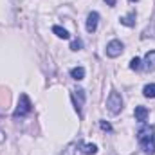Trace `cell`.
Here are the masks:
<instances>
[{
	"mask_svg": "<svg viewBox=\"0 0 155 155\" xmlns=\"http://www.w3.org/2000/svg\"><path fill=\"white\" fill-rule=\"evenodd\" d=\"M31 110H33V105H31L27 94H22L20 99H18V107H16V110H15L13 116L15 117H24V116H27V114H31Z\"/></svg>",
	"mask_w": 155,
	"mask_h": 155,
	"instance_id": "3957f363",
	"label": "cell"
},
{
	"mask_svg": "<svg viewBox=\"0 0 155 155\" xmlns=\"http://www.w3.org/2000/svg\"><path fill=\"white\" fill-rule=\"evenodd\" d=\"M52 33H54L58 38H63V40H69V38H71L69 31H67V29H63V27H60V25H54V27H52Z\"/></svg>",
	"mask_w": 155,
	"mask_h": 155,
	"instance_id": "30bf717a",
	"label": "cell"
},
{
	"mask_svg": "<svg viewBox=\"0 0 155 155\" xmlns=\"http://www.w3.org/2000/svg\"><path fill=\"white\" fill-rule=\"evenodd\" d=\"M99 126H101L105 132H112V124H110V123H107V121H99Z\"/></svg>",
	"mask_w": 155,
	"mask_h": 155,
	"instance_id": "2e32d148",
	"label": "cell"
},
{
	"mask_svg": "<svg viewBox=\"0 0 155 155\" xmlns=\"http://www.w3.org/2000/svg\"><path fill=\"white\" fill-rule=\"evenodd\" d=\"M81 47H83V41H81L79 38H78V40H74V41L71 43V49H72V51H79Z\"/></svg>",
	"mask_w": 155,
	"mask_h": 155,
	"instance_id": "9a60e30c",
	"label": "cell"
},
{
	"mask_svg": "<svg viewBox=\"0 0 155 155\" xmlns=\"http://www.w3.org/2000/svg\"><path fill=\"white\" fill-rule=\"evenodd\" d=\"M143 94H144L146 97H155V83L146 85V87L143 88Z\"/></svg>",
	"mask_w": 155,
	"mask_h": 155,
	"instance_id": "4fadbf2b",
	"label": "cell"
},
{
	"mask_svg": "<svg viewBox=\"0 0 155 155\" xmlns=\"http://www.w3.org/2000/svg\"><path fill=\"white\" fill-rule=\"evenodd\" d=\"M74 148H76V144H74V143H72V144H69V146H67V150H65V155H74ZM63 155V153H61Z\"/></svg>",
	"mask_w": 155,
	"mask_h": 155,
	"instance_id": "e0dca14e",
	"label": "cell"
},
{
	"mask_svg": "<svg viewBox=\"0 0 155 155\" xmlns=\"http://www.w3.org/2000/svg\"><path fill=\"white\" fill-rule=\"evenodd\" d=\"M72 101H74V108H76V112L81 116V107H83V103H85V90H83V88H76V90H72Z\"/></svg>",
	"mask_w": 155,
	"mask_h": 155,
	"instance_id": "277c9868",
	"label": "cell"
},
{
	"mask_svg": "<svg viewBox=\"0 0 155 155\" xmlns=\"http://www.w3.org/2000/svg\"><path fill=\"white\" fill-rule=\"evenodd\" d=\"M141 63H143V61H141L139 58H134V60L130 61V69H132V71H139V69H141Z\"/></svg>",
	"mask_w": 155,
	"mask_h": 155,
	"instance_id": "5bb4252c",
	"label": "cell"
},
{
	"mask_svg": "<svg viewBox=\"0 0 155 155\" xmlns=\"http://www.w3.org/2000/svg\"><path fill=\"white\" fill-rule=\"evenodd\" d=\"M130 2H137V0H130Z\"/></svg>",
	"mask_w": 155,
	"mask_h": 155,
	"instance_id": "d6986e66",
	"label": "cell"
},
{
	"mask_svg": "<svg viewBox=\"0 0 155 155\" xmlns=\"http://www.w3.org/2000/svg\"><path fill=\"white\" fill-rule=\"evenodd\" d=\"M137 141L148 155L155 153V130L152 126H143L137 132Z\"/></svg>",
	"mask_w": 155,
	"mask_h": 155,
	"instance_id": "6da1fadb",
	"label": "cell"
},
{
	"mask_svg": "<svg viewBox=\"0 0 155 155\" xmlns=\"http://www.w3.org/2000/svg\"><path fill=\"white\" fill-rule=\"evenodd\" d=\"M105 2H107L108 5H112V7H114V5H116V4H117V0H105Z\"/></svg>",
	"mask_w": 155,
	"mask_h": 155,
	"instance_id": "ac0fdd59",
	"label": "cell"
},
{
	"mask_svg": "<svg viewBox=\"0 0 155 155\" xmlns=\"http://www.w3.org/2000/svg\"><path fill=\"white\" fill-rule=\"evenodd\" d=\"M97 22H99V13L92 11V13L87 16V31H88V33H96V29H97Z\"/></svg>",
	"mask_w": 155,
	"mask_h": 155,
	"instance_id": "8992f818",
	"label": "cell"
},
{
	"mask_svg": "<svg viewBox=\"0 0 155 155\" xmlns=\"http://www.w3.org/2000/svg\"><path fill=\"white\" fill-rule=\"evenodd\" d=\"M121 52H123V43H121L119 40H112V41H108V45H107V56H110V58H117Z\"/></svg>",
	"mask_w": 155,
	"mask_h": 155,
	"instance_id": "5b68a950",
	"label": "cell"
},
{
	"mask_svg": "<svg viewBox=\"0 0 155 155\" xmlns=\"http://www.w3.org/2000/svg\"><path fill=\"white\" fill-rule=\"evenodd\" d=\"M144 69L148 72L155 71V51H148L146 52V56H144Z\"/></svg>",
	"mask_w": 155,
	"mask_h": 155,
	"instance_id": "52a82bcc",
	"label": "cell"
},
{
	"mask_svg": "<svg viewBox=\"0 0 155 155\" xmlns=\"http://www.w3.org/2000/svg\"><path fill=\"white\" fill-rule=\"evenodd\" d=\"M79 152L85 155H94L97 152V146L96 144H88V143H79Z\"/></svg>",
	"mask_w": 155,
	"mask_h": 155,
	"instance_id": "9c48e42d",
	"label": "cell"
},
{
	"mask_svg": "<svg viewBox=\"0 0 155 155\" xmlns=\"http://www.w3.org/2000/svg\"><path fill=\"white\" fill-rule=\"evenodd\" d=\"M134 116H135V119H137L139 123H144V121L148 119V108H146V107H135Z\"/></svg>",
	"mask_w": 155,
	"mask_h": 155,
	"instance_id": "ba28073f",
	"label": "cell"
},
{
	"mask_svg": "<svg viewBox=\"0 0 155 155\" xmlns=\"http://www.w3.org/2000/svg\"><path fill=\"white\" fill-rule=\"evenodd\" d=\"M107 108H108V112L114 114V116L121 112V108H123V97H121L119 92H116V90L110 92V96H108V99H107Z\"/></svg>",
	"mask_w": 155,
	"mask_h": 155,
	"instance_id": "7a4b0ae2",
	"label": "cell"
},
{
	"mask_svg": "<svg viewBox=\"0 0 155 155\" xmlns=\"http://www.w3.org/2000/svg\"><path fill=\"white\" fill-rule=\"evenodd\" d=\"M71 76H72V79H76V81H81L85 78V69L83 67H74L71 71Z\"/></svg>",
	"mask_w": 155,
	"mask_h": 155,
	"instance_id": "8fae6325",
	"label": "cell"
},
{
	"mask_svg": "<svg viewBox=\"0 0 155 155\" xmlns=\"http://www.w3.org/2000/svg\"><path fill=\"white\" fill-rule=\"evenodd\" d=\"M119 20H121V24H123V25H126V27H132V25L135 24V13H130V15H126V16L119 18Z\"/></svg>",
	"mask_w": 155,
	"mask_h": 155,
	"instance_id": "7c38bea8",
	"label": "cell"
}]
</instances>
